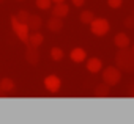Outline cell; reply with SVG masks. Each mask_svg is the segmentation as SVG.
<instances>
[{
	"instance_id": "6da1fadb",
	"label": "cell",
	"mask_w": 134,
	"mask_h": 124,
	"mask_svg": "<svg viewBox=\"0 0 134 124\" xmlns=\"http://www.w3.org/2000/svg\"><path fill=\"white\" fill-rule=\"evenodd\" d=\"M115 66L123 71H132L134 69V52L128 50V47L120 49V52L115 55Z\"/></svg>"
},
{
	"instance_id": "7a4b0ae2",
	"label": "cell",
	"mask_w": 134,
	"mask_h": 124,
	"mask_svg": "<svg viewBox=\"0 0 134 124\" xmlns=\"http://www.w3.org/2000/svg\"><path fill=\"white\" fill-rule=\"evenodd\" d=\"M11 28H13V32L16 33V36L21 39V42H24L25 46H27V41H29V35H30V28H29V25H27V22H21L18 17H16V14L14 16H11Z\"/></svg>"
},
{
	"instance_id": "3957f363",
	"label": "cell",
	"mask_w": 134,
	"mask_h": 124,
	"mask_svg": "<svg viewBox=\"0 0 134 124\" xmlns=\"http://www.w3.org/2000/svg\"><path fill=\"white\" fill-rule=\"evenodd\" d=\"M101 77H103L104 83H107L109 86H115L121 80V71L117 66H109L101 71Z\"/></svg>"
},
{
	"instance_id": "277c9868",
	"label": "cell",
	"mask_w": 134,
	"mask_h": 124,
	"mask_svg": "<svg viewBox=\"0 0 134 124\" xmlns=\"http://www.w3.org/2000/svg\"><path fill=\"white\" fill-rule=\"evenodd\" d=\"M110 30V24L104 17H95L90 24V32L95 36H106Z\"/></svg>"
},
{
	"instance_id": "5b68a950",
	"label": "cell",
	"mask_w": 134,
	"mask_h": 124,
	"mask_svg": "<svg viewBox=\"0 0 134 124\" xmlns=\"http://www.w3.org/2000/svg\"><path fill=\"white\" fill-rule=\"evenodd\" d=\"M60 86H62V80H60L58 76L51 74V76H47V77L44 79V88H46L49 93H58Z\"/></svg>"
},
{
	"instance_id": "8992f818",
	"label": "cell",
	"mask_w": 134,
	"mask_h": 124,
	"mask_svg": "<svg viewBox=\"0 0 134 124\" xmlns=\"http://www.w3.org/2000/svg\"><path fill=\"white\" fill-rule=\"evenodd\" d=\"M85 68H87L88 72H92V74H98V72L103 71V61H101L99 58H96V57H92V58L87 60Z\"/></svg>"
},
{
	"instance_id": "52a82bcc",
	"label": "cell",
	"mask_w": 134,
	"mask_h": 124,
	"mask_svg": "<svg viewBox=\"0 0 134 124\" xmlns=\"http://www.w3.org/2000/svg\"><path fill=\"white\" fill-rule=\"evenodd\" d=\"M51 13H52V16H55V17H66L68 16V13H70V7L66 5L65 2H62V3H55L54 7H52V10H51Z\"/></svg>"
},
{
	"instance_id": "ba28073f",
	"label": "cell",
	"mask_w": 134,
	"mask_h": 124,
	"mask_svg": "<svg viewBox=\"0 0 134 124\" xmlns=\"http://www.w3.org/2000/svg\"><path fill=\"white\" fill-rule=\"evenodd\" d=\"M70 58H71V61H74V63H82V61L87 60V52L82 47H74L70 52Z\"/></svg>"
},
{
	"instance_id": "9c48e42d",
	"label": "cell",
	"mask_w": 134,
	"mask_h": 124,
	"mask_svg": "<svg viewBox=\"0 0 134 124\" xmlns=\"http://www.w3.org/2000/svg\"><path fill=\"white\" fill-rule=\"evenodd\" d=\"M44 42V35L40 33V32H33L29 35V41H27V46H32L35 49H38L41 44Z\"/></svg>"
},
{
	"instance_id": "30bf717a",
	"label": "cell",
	"mask_w": 134,
	"mask_h": 124,
	"mask_svg": "<svg viewBox=\"0 0 134 124\" xmlns=\"http://www.w3.org/2000/svg\"><path fill=\"white\" fill-rule=\"evenodd\" d=\"M25 60L29 61L30 65H38V61H40L38 49H35V47H32V46H27V50H25Z\"/></svg>"
},
{
	"instance_id": "8fae6325",
	"label": "cell",
	"mask_w": 134,
	"mask_h": 124,
	"mask_svg": "<svg viewBox=\"0 0 134 124\" xmlns=\"http://www.w3.org/2000/svg\"><path fill=\"white\" fill-rule=\"evenodd\" d=\"M47 28H49L52 33H58V32L63 28V19H62V17H55V16L49 17V21H47Z\"/></svg>"
},
{
	"instance_id": "7c38bea8",
	"label": "cell",
	"mask_w": 134,
	"mask_h": 124,
	"mask_svg": "<svg viewBox=\"0 0 134 124\" xmlns=\"http://www.w3.org/2000/svg\"><path fill=\"white\" fill-rule=\"evenodd\" d=\"M129 36L126 35V33H117L115 35V38H114V44L118 47V49H125V47H128L129 46Z\"/></svg>"
},
{
	"instance_id": "4fadbf2b",
	"label": "cell",
	"mask_w": 134,
	"mask_h": 124,
	"mask_svg": "<svg viewBox=\"0 0 134 124\" xmlns=\"http://www.w3.org/2000/svg\"><path fill=\"white\" fill-rule=\"evenodd\" d=\"M14 88H16V83H14L11 79L5 77V79H2V80H0V94H7V93H11Z\"/></svg>"
},
{
	"instance_id": "5bb4252c",
	"label": "cell",
	"mask_w": 134,
	"mask_h": 124,
	"mask_svg": "<svg viewBox=\"0 0 134 124\" xmlns=\"http://www.w3.org/2000/svg\"><path fill=\"white\" fill-rule=\"evenodd\" d=\"M27 25H29V28H30L32 32H38V30L41 28V25H43V19H41L40 16L30 14L29 19H27Z\"/></svg>"
},
{
	"instance_id": "9a60e30c",
	"label": "cell",
	"mask_w": 134,
	"mask_h": 124,
	"mask_svg": "<svg viewBox=\"0 0 134 124\" xmlns=\"http://www.w3.org/2000/svg\"><path fill=\"white\" fill-rule=\"evenodd\" d=\"M109 91H110V86L103 82V83H99V85L95 88V96H98V97H106V96H109Z\"/></svg>"
},
{
	"instance_id": "2e32d148",
	"label": "cell",
	"mask_w": 134,
	"mask_h": 124,
	"mask_svg": "<svg viewBox=\"0 0 134 124\" xmlns=\"http://www.w3.org/2000/svg\"><path fill=\"white\" fill-rule=\"evenodd\" d=\"M79 19H81V22L82 24H85V25H90L92 24V21L95 19V13L93 11H82L81 13V16H79Z\"/></svg>"
},
{
	"instance_id": "e0dca14e",
	"label": "cell",
	"mask_w": 134,
	"mask_h": 124,
	"mask_svg": "<svg viewBox=\"0 0 134 124\" xmlns=\"http://www.w3.org/2000/svg\"><path fill=\"white\" fill-rule=\"evenodd\" d=\"M63 50L60 49V47H52L51 49V58L54 60V61H60V60H63Z\"/></svg>"
},
{
	"instance_id": "ac0fdd59",
	"label": "cell",
	"mask_w": 134,
	"mask_h": 124,
	"mask_svg": "<svg viewBox=\"0 0 134 124\" xmlns=\"http://www.w3.org/2000/svg\"><path fill=\"white\" fill-rule=\"evenodd\" d=\"M35 5L40 8V10H51V5H52V0H36Z\"/></svg>"
},
{
	"instance_id": "d6986e66",
	"label": "cell",
	"mask_w": 134,
	"mask_h": 124,
	"mask_svg": "<svg viewBox=\"0 0 134 124\" xmlns=\"http://www.w3.org/2000/svg\"><path fill=\"white\" fill-rule=\"evenodd\" d=\"M29 16H30V13L29 11H25V10H21L18 14H16V17L21 21V22H27V19H29Z\"/></svg>"
},
{
	"instance_id": "ffe728a7",
	"label": "cell",
	"mask_w": 134,
	"mask_h": 124,
	"mask_svg": "<svg viewBox=\"0 0 134 124\" xmlns=\"http://www.w3.org/2000/svg\"><path fill=\"white\" fill-rule=\"evenodd\" d=\"M107 5H109L112 10H118V8L123 5V0H107Z\"/></svg>"
},
{
	"instance_id": "44dd1931",
	"label": "cell",
	"mask_w": 134,
	"mask_h": 124,
	"mask_svg": "<svg viewBox=\"0 0 134 124\" xmlns=\"http://www.w3.org/2000/svg\"><path fill=\"white\" fill-rule=\"evenodd\" d=\"M123 25H125L128 30L134 28V17H126V19H125V22H123Z\"/></svg>"
},
{
	"instance_id": "7402d4cb",
	"label": "cell",
	"mask_w": 134,
	"mask_h": 124,
	"mask_svg": "<svg viewBox=\"0 0 134 124\" xmlns=\"http://www.w3.org/2000/svg\"><path fill=\"white\" fill-rule=\"evenodd\" d=\"M71 3L74 5V7H84V3H85V0H71Z\"/></svg>"
},
{
	"instance_id": "603a6c76",
	"label": "cell",
	"mask_w": 134,
	"mask_h": 124,
	"mask_svg": "<svg viewBox=\"0 0 134 124\" xmlns=\"http://www.w3.org/2000/svg\"><path fill=\"white\" fill-rule=\"evenodd\" d=\"M62 2H65V0H52V3H62Z\"/></svg>"
},
{
	"instance_id": "cb8c5ba5",
	"label": "cell",
	"mask_w": 134,
	"mask_h": 124,
	"mask_svg": "<svg viewBox=\"0 0 134 124\" xmlns=\"http://www.w3.org/2000/svg\"><path fill=\"white\" fill-rule=\"evenodd\" d=\"M131 96H132V97H134V86H132V88H131Z\"/></svg>"
},
{
	"instance_id": "d4e9b609",
	"label": "cell",
	"mask_w": 134,
	"mask_h": 124,
	"mask_svg": "<svg viewBox=\"0 0 134 124\" xmlns=\"http://www.w3.org/2000/svg\"><path fill=\"white\" fill-rule=\"evenodd\" d=\"M132 52H134V46H132Z\"/></svg>"
},
{
	"instance_id": "484cf974",
	"label": "cell",
	"mask_w": 134,
	"mask_h": 124,
	"mask_svg": "<svg viewBox=\"0 0 134 124\" xmlns=\"http://www.w3.org/2000/svg\"><path fill=\"white\" fill-rule=\"evenodd\" d=\"M18 2H22V0H18Z\"/></svg>"
}]
</instances>
